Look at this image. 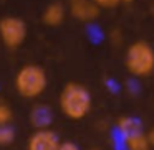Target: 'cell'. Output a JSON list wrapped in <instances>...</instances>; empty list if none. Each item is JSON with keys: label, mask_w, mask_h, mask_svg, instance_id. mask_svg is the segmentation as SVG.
<instances>
[{"label": "cell", "mask_w": 154, "mask_h": 150, "mask_svg": "<svg viewBox=\"0 0 154 150\" xmlns=\"http://www.w3.org/2000/svg\"><path fill=\"white\" fill-rule=\"evenodd\" d=\"M58 107L70 120H81L93 109V96L85 84L70 81L60 91Z\"/></svg>", "instance_id": "1"}, {"label": "cell", "mask_w": 154, "mask_h": 150, "mask_svg": "<svg viewBox=\"0 0 154 150\" xmlns=\"http://www.w3.org/2000/svg\"><path fill=\"white\" fill-rule=\"evenodd\" d=\"M14 87L17 94L23 99H38L48 87L47 71L35 63H28L18 68L14 78Z\"/></svg>", "instance_id": "2"}, {"label": "cell", "mask_w": 154, "mask_h": 150, "mask_svg": "<svg viewBox=\"0 0 154 150\" xmlns=\"http://www.w3.org/2000/svg\"><path fill=\"white\" fill-rule=\"evenodd\" d=\"M124 66L133 78H149L154 74V46L146 40H136L126 48Z\"/></svg>", "instance_id": "3"}, {"label": "cell", "mask_w": 154, "mask_h": 150, "mask_svg": "<svg viewBox=\"0 0 154 150\" xmlns=\"http://www.w3.org/2000/svg\"><path fill=\"white\" fill-rule=\"evenodd\" d=\"M28 27L23 18L7 15L0 18V43L7 50H18L25 43Z\"/></svg>", "instance_id": "4"}, {"label": "cell", "mask_w": 154, "mask_h": 150, "mask_svg": "<svg viewBox=\"0 0 154 150\" xmlns=\"http://www.w3.org/2000/svg\"><path fill=\"white\" fill-rule=\"evenodd\" d=\"M68 12L80 23H93L100 17L101 8L93 0H68Z\"/></svg>", "instance_id": "5"}, {"label": "cell", "mask_w": 154, "mask_h": 150, "mask_svg": "<svg viewBox=\"0 0 154 150\" xmlns=\"http://www.w3.org/2000/svg\"><path fill=\"white\" fill-rule=\"evenodd\" d=\"M60 142L58 134L50 127L35 129L27 140V150H57Z\"/></svg>", "instance_id": "6"}, {"label": "cell", "mask_w": 154, "mask_h": 150, "mask_svg": "<svg viewBox=\"0 0 154 150\" xmlns=\"http://www.w3.org/2000/svg\"><path fill=\"white\" fill-rule=\"evenodd\" d=\"M65 17H66V7L61 2H51L45 7L43 13H42V22L47 27L55 28L63 23Z\"/></svg>", "instance_id": "7"}, {"label": "cell", "mask_w": 154, "mask_h": 150, "mask_svg": "<svg viewBox=\"0 0 154 150\" xmlns=\"http://www.w3.org/2000/svg\"><path fill=\"white\" fill-rule=\"evenodd\" d=\"M53 120V110L48 104H37L30 112V122L35 129H47Z\"/></svg>", "instance_id": "8"}, {"label": "cell", "mask_w": 154, "mask_h": 150, "mask_svg": "<svg viewBox=\"0 0 154 150\" xmlns=\"http://www.w3.org/2000/svg\"><path fill=\"white\" fill-rule=\"evenodd\" d=\"M116 127L119 130L121 137H128L131 134H136L143 130V125L141 122L136 119V117H131V116H121L116 119Z\"/></svg>", "instance_id": "9"}, {"label": "cell", "mask_w": 154, "mask_h": 150, "mask_svg": "<svg viewBox=\"0 0 154 150\" xmlns=\"http://www.w3.org/2000/svg\"><path fill=\"white\" fill-rule=\"evenodd\" d=\"M123 142H124L126 150H152L149 142H147V137H146L144 130L131 134L128 137H123Z\"/></svg>", "instance_id": "10"}, {"label": "cell", "mask_w": 154, "mask_h": 150, "mask_svg": "<svg viewBox=\"0 0 154 150\" xmlns=\"http://www.w3.org/2000/svg\"><path fill=\"white\" fill-rule=\"evenodd\" d=\"M14 120V110L5 101H0V127L10 125V122Z\"/></svg>", "instance_id": "11"}, {"label": "cell", "mask_w": 154, "mask_h": 150, "mask_svg": "<svg viewBox=\"0 0 154 150\" xmlns=\"http://www.w3.org/2000/svg\"><path fill=\"white\" fill-rule=\"evenodd\" d=\"M14 140H15V130L12 129V125L0 127V147L10 145V143H14Z\"/></svg>", "instance_id": "12"}, {"label": "cell", "mask_w": 154, "mask_h": 150, "mask_svg": "<svg viewBox=\"0 0 154 150\" xmlns=\"http://www.w3.org/2000/svg\"><path fill=\"white\" fill-rule=\"evenodd\" d=\"M100 8H114L119 5V0H93Z\"/></svg>", "instance_id": "13"}, {"label": "cell", "mask_w": 154, "mask_h": 150, "mask_svg": "<svg viewBox=\"0 0 154 150\" xmlns=\"http://www.w3.org/2000/svg\"><path fill=\"white\" fill-rule=\"evenodd\" d=\"M57 150H81L80 145L75 142H71V140H66V142H60V145H58Z\"/></svg>", "instance_id": "14"}, {"label": "cell", "mask_w": 154, "mask_h": 150, "mask_svg": "<svg viewBox=\"0 0 154 150\" xmlns=\"http://www.w3.org/2000/svg\"><path fill=\"white\" fill-rule=\"evenodd\" d=\"M146 137H147V142H149L151 149H154V127H152V129H149V130L146 132Z\"/></svg>", "instance_id": "15"}, {"label": "cell", "mask_w": 154, "mask_h": 150, "mask_svg": "<svg viewBox=\"0 0 154 150\" xmlns=\"http://www.w3.org/2000/svg\"><path fill=\"white\" fill-rule=\"evenodd\" d=\"M149 12H151V15H152V17H154V2H152V4H151V7H149Z\"/></svg>", "instance_id": "16"}, {"label": "cell", "mask_w": 154, "mask_h": 150, "mask_svg": "<svg viewBox=\"0 0 154 150\" xmlns=\"http://www.w3.org/2000/svg\"><path fill=\"white\" fill-rule=\"evenodd\" d=\"M119 2H124V4H129V2H134V0H119Z\"/></svg>", "instance_id": "17"}, {"label": "cell", "mask_w": 154, "mask_h": 150, "mask_svg": "<svg viewBox=\"0 0 154 150\" xmlns=\"http://www.w3.org/2000/svg\"><path fill=\"white\" fill-rule=\"evenodd\" d=\"M91 150H101V149H91Z\"/></svg>", "instance_id": "18"}]
</instances>
